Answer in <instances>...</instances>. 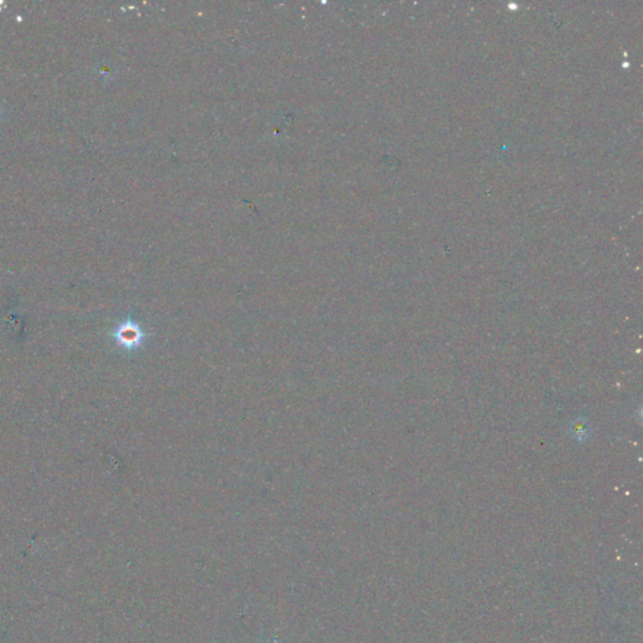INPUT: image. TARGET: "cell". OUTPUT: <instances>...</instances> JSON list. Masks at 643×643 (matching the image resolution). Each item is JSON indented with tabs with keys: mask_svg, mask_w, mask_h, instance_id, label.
I'll list each match as a JSON object with an SVG mask.
<instances>
[{
	"mask_svg": "<svg viewBox=\"0 0 643 643\" xmlns=\"http://www.w3.org/2000/svg\"><path fill=\"white\" fill-rule=\"evenodd\" d=\"M116 338L119 339V342L123 346H133L136 343L139 342L140 339V332L137 327L132 326L131 323H127V324H123L119 327L117 333H116Z\"/></svg>",
	"mask_w": 643,
	"mask_h": 643,
	"instance_id": "6da1fadb",
	"label": "cell"
},
{
	"mask_svg": "<svg viewBox=\"0 0 643 643\" xmlns=\"http://www.w3.org/2000/svg\"><path fill=\"white\" fill-rule=\"evenodd\" d=\"M0 115H1V112H0Z\"/></svg>",
	"mask_w": 643,
	"mask_h": 643,
	"instance_id": "7a4b0ae2",
	"label": "cell"
}]
</instances>
